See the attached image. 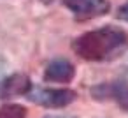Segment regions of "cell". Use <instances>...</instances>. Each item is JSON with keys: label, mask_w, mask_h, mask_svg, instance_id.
Segmentation results:
<instances>
[{"label": "cell", "mask_w": 128, "mask_h": 118, "mask_svg": "<svg viewBox=\"0 0 128 118\" xmlns=\"http://www.w3.org/2000/svg\"><path fill=\"white\" fill-rule=\"evenodd\" d=\"M32 90V81L26 74L16 72L11 74L0 83V97L2 99H11L16 95H26Z\"/></svg>", "instance_id": "cell-4"}, {"label": "cell", "mask_w": 128, "mask_h": 118, "mask_svg": "<svg viewBox=\"0 0 128 118\" xmlns=\"http://www.w3.org/2000/svg\"><path fill=\"white\" fill-rule=\"evenodd\" d=\"M0 118H26V109L20 104H7L0 107Z\"/></svg>", "instance_id": "cell-7"}, {"label": "cell", "mask_w": 128, "mask_h": 118, "mask_svg": "<svg viewBox=\"0 0 128 118\" xmlns=\"http://www.w3.org/2000/svg\"><path fill=\"white\" fill-rule=\"evenodd\" d=\"M42 2H53V0H42Z\"/></svg>", "instance_id": "cell-10"}, {"label": "cell", "mask_w": 128, "mask_h": 118, "mask_svg": "<svg viewBox=\"0 0 128 118\" xmlns=\"http://www.w3.org/2000/svg\"><path fill=\"white\" fill-rule=\"evenodd\" d=\"M26 97L39 106L63 107V106H68L76 99V92L67 88H37V90H30Z\"/></svg>", "instance_id": "cell-2"}, {"label": "cell", "mask_w": 128, "mask_h": 118, "mask_svg": "<svg viewBox=\"0 0 128 118\" xmlns=\"http://www.w3.org/2000/svg\"><path fill=\"white\" fill-rule=\"evenodd\" d=\"M107 92V95L109 97H112V99H116V102L123 107V109H126L128 111V67L124 69V74L116 81V83H112L110 86H96V88H93V95H95V99H98L102 93H105Z\"/></svg>", "instance_id": "cell-5"}, {"label": "cell", "mask_w": 128, "mask_h": 118, "mask_svg": "<svg viewBox=\"0 0 128 118\" xmlns=\"http://www.w3.org/2000/svg\"><path fill=\"white\" fill-rule=\"evenodd\" d=\"M118 18L123 20V21H128V2L118 9Z\"/></svg>", "instance_id": "cell-8"}, {"label": "cell", "mask_w": 128, "mask_h": 118, "mask_svg": "<svg viewBox=\"0 0 128 118\" xmlns=\"http://www.w3.org/2000/svg\"><path fill=\"white\" fill-rule=\"evenodd\" d=\"M63 4L74 13L77 20H93L109 11L107 0H63Z\"/></svg>", "instance_id": "cell-3"}, {"label": "cell", "mask_w": 128, "mask_h": 118, "mask_svg": "<svg viewBox=\"0 0 128 118\" xmlns=\"http://www.w3.org/2000/svg\"><path fill=\"white\" fill-rule=\"evenodd\" d=\"M76 74L74 65L67 58H56L48 64L44 71V79L46 81H54V83H68Z\"/></svg>", "instance_id": "cell-6"}, {"label": "cell", "mask_w": 128, "mask_h": 118, "mask_svg": "<svg viewBox=\"0 0 128 118\" xmlns=\"http://www.w3.org/2000/svg\"><path fill=\"white\" fill-rule=\"evenodd\" d=\"M48 118H72V116H48Z\"/></svg>", "instance_id": "cell-9"}, {"label": "cell", "mask_w": 128, "mask_h": 118, "mask_svg": "<svg viewBox=\"0 0 128 118\" xmlns=\"http://www.w3.org/2000/svg\"><path fill=\"white\" fill-rule=\"evenodd\" d=\"M128 48V34L118 27H102L79 35L72 49L84 60L104 62L119 56Z\"/></svg>", "instance_id": "cell-1"}]
</instances>
